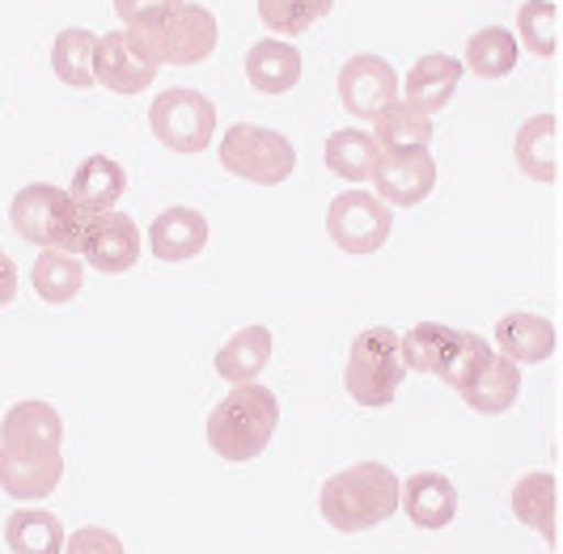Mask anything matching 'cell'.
Listing matches in <instances>:
<instances>
[{"label":"cell","mask_w":563,"mask_h":554,"mask_svg":"<svg viewBox=\"0 0 563 554\" xmlns=\"http://www.w3.org/2000/svg\"><path fill=\"white\" fill-rule=\"evenodd\" d=\"M318 512L335 533H365L398 512V478L382 462H356L331 474L318 491Z\"/></svg>","instance_id":"6da1fadb"},{"label":"cell","mask_w":563,"mask_h":554,"mask_svg":"<svg viewBox=\"0 0 563 554\" xmlns=\"http://www.w3.org/2000/svg\"><path fill=\"white\" fill-rule=\"evenodd\" d=\"M276 423H280V402L272 389L254 386V381L233 386L208 416V448L233 466L254 462L258 453H267Z\"/></svg>","instance_id":"7a4b0ae2"},{"label":"cell","mask_w":563,"mask_h":554,"mask_svg":"<svg viewBox=\"0 0 563 554\" xmlns=\"http://www.w3.org/2000/svg\"><path fill=\"white\" fill-rule=\"evenodd\" d=\"M398 356H402V368L411 373H432L445 386L466 389L483 361L492 356V347L475 331H453L445 322H420L407 334H398Z\"/></svg>","instance_id":"3957f363"},{"label":"cell","mask_w":563,"mask_h":554,"mask_svg":"<svg viewBox=\"0 0 563 554\" xmlns=\"http://www.w3.org/2000/svg\"><path fill=\"white\" fill-rule=\"evenodd\" d=\"M9 221H13V233L30 246L73 254V250H81V233L89 217L77 212L68 191H59L52 182H30L13 195Z\"/></svg>","instance_id":"277c9868"},{"label":"cell","mask_w":563,"mask_h":554,"mask_svg":"<svg viewBox=\"0 0 563 554\" xmlns=\"http://www.w3.org/2000/svg\"><path fill=\"white\" fill-rule=\"evenodd\" d=\"M407 368L398 356V334L390 326H365L352 339L347 368H343V386L356 407H390L398 386H402Z\"/></svg>","instance_id":"5b68a950"},{"label":"cell","mask_w":563,"mask_h":554,"mask_svg":"<svg viewBox=\"0 0 563 554\" xmlns=\"http://www.w3.org/2000/svg\"><path fill=\"white\" fill-rule=\"evenodd\" d=\"M144 56L153 59L157 68L169 64V68H191V64H203V59L217 52V38H221V26L217 18L203 9V4H178L166 22L148 30H123Z\"/></svg>","instance_id":"8992f818"},{"label":"cell","mask_w":563,"mask_h":554,"mask_svg":"<svg viewBox=\"0 0 563 554\" xmlns=\"http://www.w3.org/2000/svg\"><path fill=\"white\" fill-rule=\"evenodd\" d=\"M221 166L254 187H280L297 169V148H292V140L272 128L233 123L221 140Z\"/></svg>","instance_id":"52a82bcc"},{"label":"cell","mask_w":563,"mask_h":554,"mask_svg":"<svg viewBox=\"0 0 563 554\" xmlns=\"http://www.w3.org/2000/svg\"><path fill=\"white\" fill-rule=\"evenodd\" d=\"M148 128L169 153H203L217 136V107L199 89H166L148 107Z\"/></svg>","instance_id":"ba28073f"},{"label":"cell","mask_w":563,"mask_h":554,"mask_svg":"<svg viewBox=\"0 0 563 554\" xmlns=\"http://www.w3.org/2000/svg\"><path fill=\"white\" fill-rule=\"evenodd\" d=\"M327 233L343 254H377L395 233V212L368 191H343L327 208Z\"/></svg>","instance_id":"9c48e42d"},{"label":"cell","mask_w":563,"mask_h":554,"mask_svg":"<svg viewBox=\"0 0 563 554\" xmlns=\"http://www.w3.org/2000/svg\"><path fill=\"white\" fill-rule=\"evenodd\" d=\"M77 254H81L93 272H102V276H123L141 258V229H136L132 217H123V212H98V217L85 221L81 250Z\"/></svg>","instance_id":"30bf717a"},{"label":"cell","mask_w":563,"mask_h":554,"mask_svg":"<svg viewBox=\"0 0 563 554\" xmlns=\"http://www.w3.org/2000/svg\"><path fill=\"white\" fill-rule=\"evenodd\" d=\"M339 102L361 123H373L390 102H398V73L382 56H352L339 68Z\"/></svg>","instance_id":"8fae6325"},{"label":"cell","mask_w":563,"mask_h":554,"mask_svg":"<svg viewBox=\"0 0 563 554\" xmlns=\"http://www.w3.org/2000/svg\"><path fill=\"white\" fill-rule=\"evenodd\" d=\"M153 81H157V64L144 56L123 30L98 34V43H93V85L111 89L119 98H132V93H144Z\"/></svg>","instance_id":"7c38bea8"},{"label":"cell","mask_w":563,"mask_h":554,"mask_svg":"<svg viewBox=\"0 0 563 554\" xmlns=\"http://www.w3.org/2000/svg\"><path fill=\"white\" fill-rule=\"evenodd\" d=\"M368 182L386 208H416L437 191V162L432 153H382Z\"/></svg>","instance_id":"4fadbf2b"},{"label":"cell","mask_w":563,"mask_h":554,"mask_svg":"<svg viewBox=\"0 0 563 554\" xmlns=\"http://www.w3.org/2000/svg\"><path fill=\"white\" fill-rule=\"evenodd\" d=\"M64 453L59 448H0V491L18 503H38L59 487Z\"/></svg>","instance_id":"5bb4252c"},{"label":"cell","mask_w":563,"mask_h":554,"mask_svg":"<svg viewBox=\"0 0 563 554\" xmlns=\"http://www.w3.org/2000/svg\"><path fill=\"white\" fill-rule=\"evenodd\" d=\"M398 85H402L407 107L432 119V114L445 111L453 102V93L462 85V59L450 56V52H428V56L411 64L407 77H398Z\"/></svg>","instance_id":"9a60e30c"},{"label":"cell","mask_w":563,"mask_h":554,"mask_svg":"<svg viewBox=\"0 0 563 554\" xmlns=\"http://www.w3.org/2000/svg\"><path fill=\"white\" fill-rule=\"evenodd\" d=\"M398 508L411 517L416 529L437 533V529L453 525V517H457V487L445 474L420 470L411 474L407 483H398Z\"/></svg>","instance_id":"2e32d148"},{"label":"cell","mask_w":563,"mask_h":554,"mask_svg":"<svg viewBox=\"0 0 563 554\" xmlns=\"http://www.w3.org/2000/svg\"><path fill=\"white\" fill-rule=\"evenodd\" d=\"M203 246H208V221L187 203H174L148 224V250L162 263H191L196 254H203Z\"/></svg>","instance_id":"e0dca14e"},{"label":"cell","mask_w":563,"mask_h":554,"mask_svg":"<svg viewBox=\"0 0 563 554\" xmlns=\"http://www.w3.org/2000/svg\"><path fill=\"white\" fill-rule=\"evenodd\" d=\"M64 444V419L52 402H13L0 419V448H59Z\"/></svg>","instance_id":"ac0fdd59"},{"label":"cell","mask_w":563,"mask_h":554,"mask_svg":"<svg viewBox=\"0 0 563 554\" xmlns=\"http://www.w3.org/2000/svg\"><path fill=\"white\" fill-rule=\"evenodd\" d=\"M123 191H128V174L107 153L85 157L81 166H77V174H73V182H68V199L77 203V212H85V217L114 212V203H119Z\"/></svg>","instance_id":"d6986e66"},{"label":"cell","mask_w":563,"mask_h":554,"mask_svg":"<svg viewBox=\"0 0 563 554\" xmlns=\"http://www.w3.org/2000/svg\"><path fill=\"white\" fill-rule=\"evenodd\" d=\"M496 347L517 368L521 364H542L555 356V326L542 313H505L496 322Z\"/></svg>","instance_id":"ffe728a7"},{"label":"cell","mask_w":563,"mask_h":554,"mask_svg":"<svg viewBox=\"0 0 563 554\" xmlns=\"http://www.w3.org/2000/svg\"><path fill=\"white\" fill-rule=\"evenodd\" d=\"M462 394V402L471 407V411H479V416H505L508 407L521 398V368L512 361H505L500 352H492L483 368L475 373V381L466 389H457Z\"/></svg>","instance_id":"44dd1931"},{"label":"cell","mask_w":563,"mask_h":554,"mask_svg":"<svg viewBox=\"0 0 563 554\" xmlns=\"http://www.w3.org/2000/svg\"><path fill=\"white\" fill-rule=\"evenodd\" d=\"M246 81L258 93H288L292 85L301 81V52L284 38H258L246 52Z\"/></svg>","instance_id":"7402d4cb"},{"label":"cell","mask_w":563,"mask_h":554,"mask_svg":"<svg viewBox=\"0 0 563 554\" xmlns=\"http://www.w3.org/2000/svg\"><path fill=\"white\" fill-rule=\"evenodd\" d=\"M373 144L382 153H428L432 144V119L411 111L407 102H390L386 111L373 119Z\"/></svg>","instance_id":"603a6c76"},{"label":"cell","mask_w":563,"mask_h":554,"mask_svg":"<svg viewBox=\"0 0 563 554\" xmlns=\"http://www.w3.org/2000/svg\"><path fill=\"white\" fill-rule=\"evenodd\" d=\"M267 361H272V331L267 326H246L217 352V373L229 386H251L267 368Z\"/></svg>","instance_id":"cb8c5ba5"},{"label":"cell","mask_w":563,"mask_h":554,"mask_svg":"<svg viewBox=\"0 0 563 554\" xmlns=\"http://www.w3.org/2000/svg\"><path fill=\"white\" fill-rule=\"evenodd\" d=\"M30 284L47 306H68L77 301L85 288V267L77 254L64 250H38L34 267H30Z\"/></svg>","instance_id":"d4e9b609"},{"label":"cell","mask_w":563,"mask_h":554,"mask_svg":"<svg viewBox=\"0 0 563 554\" xmlns=\"http://www.w3.org/2000/svg\"><path fill=\"white\" fill-rule=\"evenodd\" d=\"M64 521L47 508H18L4 521V542L13 554H64Z\"/></svg>","instance_id":"484cf974"},{"label":"cell","mask_w":563,"mask_h":554,"mask_svg":"<svg viewBox=\"0 0 563 554\" xmlns=\"http://www.w3.org/2000/svg\"><path fill=\"white\" fill-rule=\"evenodd\" d=\"M377 157H382V148H377L373 136L361 132V128H339V132H331L327 144H322V162H327V169L339 174L343 182H368Z\"/></svg>","instance_id":"4316f807"},{"label":"cell","mask_w":563,"mask_h":554,"mask_svg":"<svg viewBox=\"0 0 563 554\" xmlns=\"http://www.w3.org/2000/svg\"><path fill=\"white\" fill-rule=\"evenodd\" d=\"M512 157L530 182H555V114H534L517 128Z\"/></svg>","instance_id":"83f0119b"},{"label":"cell","mask_w":563,"mask_h":554,"mask_svg":"<svg viewBox=\"0 0 563 554\" xmlns=\"http://www.w3.org/2000/svg\"><path fill=\"white\" fill-rule=\"evenodd\" d=\"M517 56H521L517 34L505 26H483L466 43V68L483 81H505L508 73L517 68Z\"/></svg>","instance_id":"f1b7e54d"},{"label":"cell","mask_w":563,"mask_h":554,"mask_svg":"<svg viewBox=\"0 0 563 554\" xmlns=\"http://www.w3.org/2000/svg\"><path fill=\"white\" fill-rule=\"evenodd\" d=\"M512 517L521 525L542 533V542H555V474L534 470L517 478L512 487Z\"/></svg>","instance_id":"f546056e"},{"label":"cell","mask_w":563,"mask_h":554,"mask_svg":"<svg viewBox=\"0 0 563 554\" xmlns=\"http://www.w3.org/2000/svg\"><path fill=\"white\" fill-rule=\"evenodd\" d=\"M93 43H98V34H89L81 26L59 30L56 47H52L56 81H64L68 89H89L93 85Z\"/></svg>","instance_id":"4dcf8cb0"},{"label":"cell","mask_w":563,"mask_h":554,"mask_svg":"<svg viewBox=\"0 0 563 554\" xmlns=\"http://www.w3.org/2000/svg\"><path fill=\"white\" fill-rule=\"evenodd\" d=\"M335 9V0H258V18L272 34L297 38L306 34L313 22H322Z\"/></svg>","instance_id":"1f68e13d"},{"label":"cell","mask_w":563,"mask_h":554,"mask_svg":"<svg viewBox=\"0 0 563 554\" xmlns=\"http://www.w3.org/2000/svg\"><path fill=\"white\" fill-rule=\"evenodd\" d=\"M517 34L534 56H555V4L551 0H526L517 9Z\"/></svg>","instance_id":"d6a6232c"},{"label":"cell","mask_w":563,"mask_h":554,"mask_svg":"<svg viewBox=\"0 0 563 554\" xmlns=\"http://www.w3.org/2000/svg\"><path fill=\"white\" fill-rule=\"evenodd\" d=\"M183 0H114V13L123 18V30H148L166 22Z\"/></svg>","instance_id":"836d02e7"},{"label":"cell","mask_w":563,"mask_h":554,"mask_svg":"<svg viewBox=\"0 0 563 554\" xmlns=\"http://www.w3.org/2000/svg\"><path fill=\"white\" fill-rule=\"evenodd\" d=\"M64 554H128V551H123V542L114 538L111 529L85 525L64 538Z\"/></svg>","instance_id":"e575fe53"},{"label":"cell","mask_w":563,"mask_h":554,"mask_svg":"<svg viewBox=\"0 0 563 554\" xmlns=\"http://www.w3.org/2000/svg\"><path fill=\"white\" fill-rule=\"evenodd\" d=\"M18 284H22V279H18V263H13V258L0 250V309L18 297Z\"/></svg>","instance_id":"d590c367"}]
</instances>
